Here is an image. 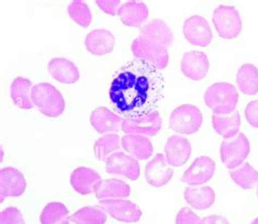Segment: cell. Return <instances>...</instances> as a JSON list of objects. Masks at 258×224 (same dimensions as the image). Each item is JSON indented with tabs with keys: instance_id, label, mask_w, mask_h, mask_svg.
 <instances>
[{
	"instance_id": "10",
	"label": "cell",
	"mask_w": 258,
	"mask_h": 224,
	"mask_svg": "<svg viewBox=\"0 0 258 224\" xmlns=\"http://www.w3.org/2000/svg\"><path fill=\"white\" fill-rule=\"evenodd\" d=\"M183 34L189 44L206 47L213 40V33L206 19L201 16H192L183 24Z\"/></svg>"
},
{
	"instance_id": "28",
	"label": "cell",
	"mask_w": 258,
	"mask_h": 224,
	"mask_svg": "<svg viewBox=\"0 0 258 224\" xmlns=\"http://www.w3.org/2000/svg\"><path fill=\"white\" fill-rule=\"evenodd\" d=\"M236 84L239 90L245 95L258 93V69L253 64H243L236 74Z\"/></svg>"
},
{
	"instance_id": "5",
	"label": "cell",
	"mask_w": 258,
	"mask_h": 224,
	"mask_svg": "<svg viewBox=\"0 0 258 224\" xmlns=\"http://www.w3.org/2000/svg\"><path fill=\"white\" fill-rule=\"evenodd\" d=\"M250 152L249 141L245 134L239 133L234 137L223 139L220 146V158L229 170L244 164Z\"/></svg>"
},
{
	"instance_id": "25",
	"label": "cell",
	"mask_w": 258,
	"mask_h": 224,
	"mask_svg": "<svg viewBox=\"0 0 258 224\" xmlns=\"http://www.w3.org/2000/svg\"><path fill=\"white\" fill-rule=\"evenodd\" d=\"M213 127L214 130L219 135L225 138L234 137L235 135L239 134L241 118L239 111L234 110L229 114H215L213 113L212 117Z\"/></svg>"
},
{
	"instance_id": "17",
	"label": "cell",
	"mask_w": 258,
	"mask_h": 224,
	"mask_svg": "<svg viewBox=\"0 0 258 224\" xmlns=\"http://www.w3.org/2000/svg\"><path fill=\"white\" fill-rule=\"evenodd\" d=\"M140 35L149 42L164 46L167 49L173 43V33L171 29L165 21L159 19L152 20L151 22L142 26Z\"/></svg>"
},
{
	"instance_id": "12",
	"label": "cell",
	"mask_w": 258,
	"mask_h": 224,
	"mask_svg": "<svg viewBox=\"0 0 258 224\" xmlns=\"http://www.w3.org/2000/svg\"><path fill=\"white\" fill-rule=\"evenodd\" d=\"M162 125V120L158 111L135 119H123L121 123V131L125 134H139L155 136Z\"/></svg>"
},
{
	"instance_id": "18",
	"label": "cell",
	"mask_w": 258,
	"mask_h": 224,
	"mask_svg": "<svg viewBox=\"0 0 258 224\" xmlns=\"http://www.w3.org/2000/svg\"><path fill=\"white\" fill-rule=\"evenodd\" d=\"M148 15L147 6L144 3L134 2V0L121 5L118 10L121 22L131 28H142V25L148 19Z\"/></svg>"
},
{
	"instance_id": "40",
	"label": "cell",
	"mask_w": 258,
	"mask_h": 224,
	"mask_svg": "<svg viewBox=\"0 0 258 224\" xmlns=\"http://www.w3.org/2000/svg\"><path fill=\"white\" fill-rule=\"evenodd\" d=\"M257 196H258V186H257Z\"/></svg>"
},
{
	"instance_id": "35",
	"label": "cell",
	"mask_w": 258,
	"mask_h": 224,
	"mask_svg": "<svg viewBox=\"0 0 258 224\" xmlns=\"http://www.w3.org/2000/svg\"><path fill=\"white\" fill-rule=\"evenodd\" d=\"M201 220L202 219L192 211L191 208L184 207L176 214L175 224H199Z\"/></svg>"
},
{
	"instance_id": "15",
	"label": "cell",
	"mask_w": 258,
	"mask_h": 224,
	"mask_svg": "<svg viewBox=\"0 0 258 224\" xmlns=\"http://www.w3.org/2000/svg\"><path fill=\"white\" fill-rule=\"evenodd\" d=\"M192 146L186 137L173 135L168 138L165 146V157L171 167L184 166L191 157Z\"/></svg>"
},
{
	"instance_id": "37",
	"label": "cell",
	"mask_w": 258,
	"mask_h": 224,
	"mask_svg": "<svg viewBox=\"0 0 258 224\" xmlns=\"http://www.w3.org/2000/svg\"><path fill=\"white\" fill-rule=\"evenodd\" d=\"M245 118L250 125L258 128V99L250 101L246 106Z\"/></svg>"
},
{
	"instance_id": "11",
	"label": "cell",
	"mask_w": 258,
	"mask_h": 224,
	"mask_svg": "<svg viewBox=\"0 0 258 224\" xmlns=\"http://www.w3.org/2000/svg\"><path fill=\"white\" fill-rule=\"evenodd\" d=\"M215 171V161L207 156H201L193 161L191 167L183 174L181 181L189 186H201L212 180Z\"/></svg>"
},
{
	"instance_id": "34",
	"label": "cell",
	"mask_w": 258,
	"mask_h": 224,
	"mask_svg": "<svg viewBox=\"0 0 258 224\" xmlns=\"http://www.w3.org/2000/svg\"><path fill=\"white\" fill-rule=\"evenodd\" d=\"M0 224H25V221L18 208L9 207L0 213Z\"/></svg>"
},
{
	"instance_id": "32",
	"label": "cell",
	"mask_w": 258,
	"mask_h": 224,
	"mask_svg": "<svg viewBox=\"0 0 258 224\" xmlns=\"http://www.w3.org/2000/svg\"><path fill=\"white\" fill-rule=\"evenodd\" d=\"M70 221L74 224H105L107 214L99 206H87L70 215Z\"/></svg>"
},
{
	"instance_id": "23",
	"label": "cell",
	"mask_w": 258,
	"mask_h": 224,
	"mask_svg": "<svg viewBox=\"0 0 258 224\" xmlns=\"http://www.w3.org/2000/svg\"><path fill=\"white\" fill-rule=\"evenodd\" d=\"M48 71L53 79L63 84H73L80 79L77 65L66 58L51 59L48 63Z\"/></svg>"
},
{
	"instance_id": "7",
	"label": "cell",
	"mask_w": 258,
	"mask_h": 224,
	"mask_svg": "<svg viewBox=\"0 0 258 224\" xmlns=\"http://www.w3.org/2000/svg\"><path fill=\"white\" fill-rule=\"evenodd\" d=\"M131 50L137 59H143L154 64L157 69L164 70L169 62L168 49L164 46L149 42L141 35L135 38L131 46Z\"/></svg>"
},
{
	"instance_id": "31",
	"label": "cell",
	"mask_w": 258,
	"mask_h": 224,
	"mask_svg": "<svg viewBox=\"0 0 258 224\" xmlns=\"http://www.w3.org/2000/svg\"><path fill=\"white\" fill-rule=\"evenodd\" d=\"M121 140L117 134H106L95 141L94 153L99 161L106 162L114 153L120 151Z\"/></svg>"
},
{
	"instance_id": "14",
	"label": "cell",
	"mask_w": 258,
	"mask_h": 224,
	"mask_svg": "<svg viewBox=\"0 0 258 224\" xmlns=\"http://www.w3.org/2000/svg\"><path fill=\"white\" fill-rule=\"evenodd\" d=\"M173 170L166 160L165 155L157 154L145 168V179L149 185L162 187L171 181Z\"/></svg>"
},
{
	"instance_id": "41",
	"label": "cell",
	"mask_w": 258,
	"mask_h": 224,
	"mask_svg": "<svg viewBox=\"0 0 258 224\" xmlns=\"http://www.w3.org/2000/svg\"><path fill=\"white\" fill-rule=\"evenodd\" d=\"M71 224H74V223H71Z\"/></svg>"
},
{
	"instance_id": "33",
	"label": "cell",
	"mask_w": 258,
	"mask_h": 224,
	"mask_svg": "<svg viewBox=\"0 0 258 224\" xmlns=\"http://www.w3.org/2000/svg\"><path fill=\"white\" fill-rule=\"evenodd\" d=\"M68 13L74 22L86 29L92 22V13L88 6L81 0L72 2L68 7Z\"/></svg>"
},
{
	"instance_id": "39",
	"label": "cell",
	"mask_w": 258,
	"mask_h": 224,
	"mask_svg": "<svg viewBox=\"0 0 258 224\" xmlns=\"http://www.w3.org/2000/svg\"><path fill=\"white\" fill-rule=\"evenodd\" d=\"M250 224H258V218H256L255 220H253L252 223H250Z\"/></svg>"
},
{
	"instance_id": "19",
	"label": "cell",
	"mask_w": 258,
	"mask_h": 224,
	"mask_svg": "<svg viewBox=\"0 0 258 224\" xmlns=\"http://www.w3.org/2000/svg\"><path fill=\"white\" fill-rule=\"evenodd\" d=\"M100 181V175L95 170L84 167L74 170L70 176V183L73 189L81 195L95 193V188Z\"/></svg>"
},
{
	"instance_id": "29",
	"label": "cell",
	"mask_w": 258,
	"mask_h": 224,
	"mask_svg": "<svg viewBox=\"0 0 258 224\" xmlns=\"http://www.w3.org/2000/svg\"><path fill=\"white\" fill-rule=\"evenodd\" d=\"M230 178L243 189H252L258 186V171L247 162L230 170Z\"/></svg>"
},
{
	"instance_id": "38",
	"label": "cell",
	"mask_w": 258,
	"mask_h": 224,
	"mask_svg": "<svg viewBox=\"0 0 258 224\" xmlns=\"http://www.w3.org/2000/svg\"><path fill=\"white\" fill-rule=\"evenodd\" d=\"M199 224H230L229 221L218 214L208 215L206 218H203Z\"/></svg>"
},
{
	"instance_id": "9",
	"label": "cell",
	"mask_w": 258,
	"mask_h": 224,
	"mask_svg": "<svg viewBox=\"0 0 258 224\" xmlns=\"http://www.w3.org/2000/svg\"><path fill=\"white\" fill-rule=\"evenodd\" d=\"M106 171L109 174L122 175L135 181L140 178L141 167L137 158L119 151L107 159Z\"/></svg>"
},
{
	"instance_id": "27",
	"label": "cell",
	"mask_w": 258,
	"mask_h": 224,
	"mask_svg": "<svg viewBox=\"0 0 258 224\" xmlns=\"http://www.w3.org/2000/svg\"><path fill=\"white\" fill-rule=\"evenodd\" d=\"M12 101L21 109L30 110L33 108L32 103V82L28 79L19 77L13 81L10 87Z\"/></svg>"
},
{
	"instance_id": "8",
	"label": "cell",
	"mask_w": 258,
	"mask_h": 224,
	"mask_svg": "<svg viewBox=\"0 0 258 224\" xmlns=\"http://www.w3.org/2000/svg\"><path fill=\"white\" fill-rule=\"evenodd\" d=\"M98 206L106 213L110 214L111 218L120 222L134 223L138 222L142 216V210L137 203L126 199L99 200Z\"/></svg>"
},
{
	"instance_id": "13",
	"label": "cell",
	"mask_w": 258,
	"mask_h": 224,
	"mask_svg": "<svg viewBox=\"0 0 258 224\" xmlns=\"http://www.w3.org/2000/svg\"><path fill=\"white\" fill-rule=\"evenodd\" d=\"M26 188L24 175L15 168H4L0 171V201L8 197H20Z\"/></svg>"
},
{
	"instance_id": "20",
	"label": "cell",
	"mask_w": 258,
	"mask_h": 224,
	"mask_svg": "<svg viewBox=\"0 0 258 224\" xmlns=\"http://www.w3.org/2000/svg\"><path fill=\"white\" fill-rule=\"evenodd\" d=\"M121 147L138 160H146L152 157L154 146L145 135L126 134L121 138Z\"/></svg>"
},
{
	"instance_id": "4",
	"label": "cell",
	"mask_w": 258,
	"mask_h": 224,
	"mask_svg": "<svg viewBox=\"0 0 258 224\" xmlns=\"http://www.w3.org/2000/svg\"><path fill=\"white\" fill-rule=\"evenodd\" d=\"M203 123V114L194 105H182L171 112L169 126L179 134H194L198 132Z\"/></svg>"
},
{
	"instance_id": "3",
	"label": "cell",
	"mask_w": 258,
	"mask_h": 224,
	"mask_svg": "<svg viewBox=\"0 0 258 224\" xmlns=\"http://www.w3.org/2000/svg\"><path fill=\"white\" fill-rule=\"evenodd\" d=\"M32 103L46 117L57 118L64 111L62 94L49 83H39L32 88Z\"/></svg>"
},
{
	"instance_id": "24",
	"label": "cell",
	"mask_w": 258,
	"mask_h": 224,
	"mask_svg": "<svg viewBox=\"0 0 258 224\" xmlns=\"http://www.w3.org/2000/svg\"><path fill=\"white\" fill-rule=\"evenodd\" d=\"M131 194V187L124 181L118 179L104 180L95 188V196L98 200L126 198Z\"/></svg>"
},
{
	"instance_id": "2",
	"label": "cell",
	"mask_w": 258,
	"mask_h": 224,
	"mask_svg": "<svg viewBox=\"0 0 258 224\" xmlns=\"http://www.w3.org/2000/svg\"><path fill=\"white\" fill-rule=\"evenodd\" d=\"M239 94L234 85L219 82L210 85L205 94L204 101L215 114H229L236 110Z\"/></svg>"
},
{
	"instance_id": "26",
	"label": "cell",
	"mask_w": 258,
	"mask_h": 224,
	"mask_svg": "<svg viewBox=\"0 0 258 224\" xmlns=\"http://www.w3.org/2000/svg\"><path fill=\"white\" fill-rule=\"evenodd\" d=\"M184 199L198 210H206L214 205L216 194L210 186H189L184 192Z\"/></svg>"
},
{
	"instance_id": "21",
	"label": "cell",
	"mask_w": 258,
	"mask_h": 224,
	"mask_svg": "<svg viewBox=\"0 0 258 224\" xmlns=\"http://www.w3.org/2000/svg\"><path fill=\"white\" fill-rule=\"evenodd\" d=\"M91 124L98 133H111L121 130V123L123 119L113 113L106 107H99L91 114Z\"/></svg>"
},
{
	"instance_id": "6",
	"label": "cell",
	"mask_w": 258,
	"mask_h": 224,
	"mask_svg": "<svg viewBox=\"0 0 258 224\" xmlns=\"http://www.w3.org/2000/svg\"><path fill=\"white\" fill-rule=\"evenodd\" d=\"M213 22L218 35L226 39H232L240 35L242 20L239 11L233 6H219L213 16Z\"/></svg>"
},
{
	"instance_id": "1",
	"label": "cell",
	"mask_w": 258,
	"mask_h": 224,
	"mask_svg": "<svg viewBox=\"0 0 258 224\" xmlns=\"http://www.w3.org/2000/svg\"><path fill=\"white\" fill-rule=\"evenodd\" d=\"M164 91L160 70L143 59H133L112 76L109 99L119 114L135 119L156 111L164 99Z\"/></svg>"
},
{
	"instance_id": "16",
	"label": "cell",
	"mask_w": 258,
	"mask_h": 224,
	"mask_svg": "<svg viewBox=\"0 0 258 224\" xmlns=\"http://www.w3.org/2000/svg\"><path fill=\"white\" fill-rule=\"evenodd\" d=\"M209 60L203 51H188L183 55L181 71L184 76L193 81H201L207 76Z\"/></svg>"
},
{
	"instance_id": "22",
	"label": "cell",
	"mask_w": 258,
	"mask_h": 224,
	"mask_svg": "<svg viewBox=\"0 0 258 224\" xmlns=\"http://www.w3.org/2000/svg\"><path fill=\"white\" fill-rule=\"evenodd\" d=\"M85 46L92 55L104 56L113 50L114 36L107 30H94L87 34Z\"/></svg>"
},
{
	"instance_id": "30",
	"label": "cell",
	"mask_w": 258,
	"mask_h": 224,
	"mask_svg": "<svg viewBox=\"0 0 258 224\" xmlns=\"http://www.w3.org/2000/svg\"><path fill=\"white\" fill-rule=\"evenodd\" d=\"M42 224H71L69 210L61 202L47 203L40 214Z\"/></svg>"
},
{
	"instance_id": "36",
	"label": "cell",
	"mask_w": 258,
	"mask_h": 224,
	"mask_svg": "<svg viewBox=\"0 0 258 224\" xmlns=\"http://www.w3.org/2000/svg\"><path fill=\"white\" fill-rule=\"evenodd\" d=\"M120 0H97L96 5L100 10H103L107 15L117 16L120 8Z\"/></svg>"
}]
</instances>
